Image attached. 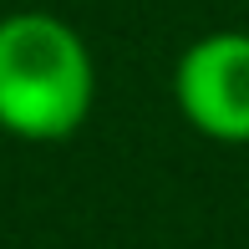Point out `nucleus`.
Instances as JSON below:
<instances>
[{
	"label": "nucleus",
	"instance_id": "obj_1",
	"mask_svg": "<svg viewBox=\"0 0 249 249\" xmlns=\"http://www.w3.org/2000/svg\"><path fill=\"white\" fill-rule=\"evenodd\" d=\"M92 56L66 20L16 10L0 20V127L26 142H61L92 112Z\"/></svg>",
	"mask_w": 249,
	"mask_h": 249
},
{
	"label": "nucleus",
	"instance_id": "obj_2",
	"mask_svg": "<svg viewBox=\"0 0 249 249\" xmlns=\"http://www.w3.org/2000/svg\"><path fill=\"white\" fill-rule=\"evenodd\" d=\"M178 112L213 142H249V31H213L178 56Z\"/></svg>",
	"mask_w": 249,
	"mask_h": 249
}]
</instances>
